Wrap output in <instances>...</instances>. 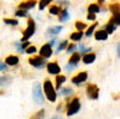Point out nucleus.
<instances>
[{
  "label": "nucleus",
  "mask_w": 120,
  "mask_h": 119,
  "mask_svg": "<svg viewBox=\"0 0 120 119\" xmlns=\"http://www.w3.org/2000/svg\"><path fill=\"white\" fill-rule=\"evenodd\" d=\"M35 31H36V24H35V20L34 19H30L27 20V25H26V29L22 31V38L20 41H27L31 37L34 36Z\"/></svg>",
  "instance_id": "nucleus-4"
},
{
  "label": "nucleus",
  "mask_w": 120,
  "mask_h": 119,
  "mask_svg": "<svg viewBox=\"0 0 120 119\" xmlns=\"http://www.w3.org/2000/svg\"><path fill=\"white\" fill-rule=\"evenodd\" d=\"M46 68H47V72L50 74H55V76H57V74L61 73V66L58 65L57 61H51V62H48L46 65Z\"/></svg>",
  "instance_id": "nucleus-9"
},
{
  "label": "nucleus",
  "mask_w": 120,
  "mask_h": 119,
  "mask_svg": "<svg viewBox=\"0 0 120 119\" xmlns=\"http://www.w3.org/2000/svg\"><path fill=\"white\" fill-rule=\"evenodd\" d=\"M62 29H63V26L61 25H57V26H51V27L47 29V35L48 36H56V35H58Z\"/></svg>",
  "instance_id": "nucleus-17"
},
{
  "label": "nucleus",
  "mask_w": 120,
  "mask_h": 119,
  "mask_svg": "<svg viewBox=\"0 0 120 119\" xmlns=\"http://www.w3.org/2000/svg\"><path fill=\"white\" fill-rule=\"evenodd\" d=\"M20 62V58L19 56L16 55H8L5 57V60H4V63H5L8 67H15V66H17Z\"/></svg>",
  "instance_id": "nucleus-10"
},
{
  "label": "nucleus",
  "mask_w": 120,
  "mask_h": 119,
  "mask_svg": "<svg viewBox=\"0 0 120 119\" xmlns=\"http://www.w3.org/2000/svg\"><path fill=\"white\" fill-rule=\"evenodd\" d=\"M29 65H31L32 67H35L36 69H42L46 67L47 65V61L45 58H42L40 55H36V56H31L30 58L27 60Z\"/></svg>",
  "instance_id": "nucleus-5"
},
{
  "label": "nucleus",
  "mask_w": 120,
  "mask_h": 119,
  "mask_svg": "<svg viewBox=\"0 0 120 119\" xmlns=\"http://www.w3.org/2000/svg\"><path fill=\"white\" fill-rule=\"evenodd\" d=\"M100 11V6L98 4H89L88 5V12H93V14H97V12Z\"/></svg>",
  "instance_id": "nucleus-26"
},
{
  "label": "nucleus",
  "mask_w": 120,
  "mask_h": 119,
  "mask_svg": "<svg viewBox=\"0 0 120 119\" xmlns=\"http://www.w3.org/2000/svg\"><path fill=\"white\" fill-rule=\"evenodd\" d=\"M15 16L16 17H27V11L22 10V9H17L15 11Z\"/></svg>",
  "instance_id": "nucleus-32"
},
{
  "label": "nucleus",
  "mask_w": 120,
  "mask_h": 119,
  "mask_svg": "<svg viewBox=\"0 0 120 119\" xmlns=\"http://www.w3.org/2000/svg\"><path fill=\"white\" fill-rule=\"evenodd\" d=\"M97 26H98V24H97V23H94L93 25H90L89 27H87V29H86L87 31H86V34H84V35H86L87 37H92L93 35H94L95 30H97Z\"/></svg>",
  "instance_id": "nucleus-21"
},
{
  "label": "nucleus",
  "mask_w": 120,
  "mask_h": 119,
  "mask_svg": "<svg viewBox=\"0 0 120 119\" xmlns=\"http://www.w3.org/2000/svg\"><path fill=\"white\" fill-rule=\"evenodd\" d=\"M118 97H119V98H120V96H118Z\"/></svg>",
  "instance_id": "nucleus-41"
},
{
  "label": "nucleus",
  "mask_w": 120,
  "mask_h": 119,
  "mask_svg": "<svg viewBox=\"0 0 120 119\" xmlns=\"http://www.w3.org/2000/svg\"><path fill=\"white\" fill-rule=\"evenodd\" d=\"M57 94L63 96V97H66V98H71V97L74 94V91L71 87H66V88H61L60 92H57Z\"/></svg>",
  "instance_id": "nucleus-16"
},
{
  "label": "nucleus",
  "mask_w": 120,
  "mask_h": 119,
  "mask_svg": "<svg viewBox=\"0 0 120 119\" xmlns=\"http://www.w3.org/2000/svg\"><path fill=\"white\" fill-rule=\"evenodd\" d=\"M57 16H58V21H60V23H66V21L69 19V12H68L67 9H61L60 14Z\"/></svg>",
  "instance_id": "nucleus-19"
},
{
  "label": "nucleus",
  "mask_w": 120,
  "mask_h": 119,
  "mask_svg": "<svg viewBox=\"0 0 120 119\" xmlns=\"http://www.w3.org/2000/svg\"><path fill=\"white\" fill-rule=\"evenodd\" d=\"M84 36V32L83 31H74L69 35V40L71 41H73V42H78V41H81L82 37Z\"/></svg>",
  "instance_id": "nucleus-20"
},
{
  "label": "nucleus",
  "mask_w": 120,
  "mask_h": 119,
  "mask_svg": "<svg viewBox=\"0 0 120 119\" xmlns=\"http://www.w3.org/2000/svg\"><path fill=\"white\" fill-rule=\"evenodd\" d=\"M116 51H118V56L120 57V42L118 43V46H116Z\"/></svg>",
  "instance_id": "nucleus-39"
},
{
  "label": "nucleus",
  "mask_w": 120,
  "mask_h": 119,
  "mask_svg": "<svg viewBox=\"0 0 120 119\" xmlns=\"http://www.w3.org/2000/svg\"><path fill=\"white\" fill-rule=\"evenodd\" d=\"M87 97L89 99H93V100L98 99V97H99V88H98L97 84L89 83V84L87 86Z\"/></svg>",
  "instance_id": "nucleus-7"
},
{
  "label": "nucleus",
  "mask_w": 120,
  "mask_h": 119,
  "mask_svg": "<svg viewBox=\"0 0 120 119\" xmlns=\"http://www.w3.org/2000/svg\"><path fill=\"white\" fill-rule=\"evenodd\" d=\"M61 6L60 5H51L50 9H48V11H50V14L51 15H58L60 14V11H61Z\"/></svg>",
  "instance_id": "nucleus-28"
},
{
  "label": "nucleus",
  "mask_w": 120,
  "mask_h": 119,
  "mask_svg": "<svg viewBox=\"0 0 120 119\" xmlns=\"http://www.w3.org/2000/svg\"><path fill=\"white\" fill-rule=\"evenodd\" d=\"M87 79H88V72L87 71H79L72 77L71 82H72L73 84L81 86V84H83V83L87 81Z\"/></svg>",
  "instance_id": "nucleus-6"
},
{
  "label": "nucleus",
  "mask_w": 120,
  "mask_h": 119,
  "mask_svg": "<svg viewBox=\"0 0 120 119\" xmlns=\"http://www.w3.org/2000/svg\"><path fill=\"white\" fill-rule=\"evenodd\" d=\"M87 19L90 20V21H95L97 20V15L93 14V12H88V14H87Z\"/></svg>",
  "instance_id": "nucleus-34"
},
{
  "label": "nucleus",
  "mask_w": 120,
  "mask_h": 119,
  "mask_svg": "<svg viewBox=\"0 0 120 119\" xmlns=\"http://www.w3.org/2000/svg\"><path fill=\"white\" fill-rule=\"evenodd\" d=\"M115 29H116V26H115V24L112 21V19L109 20V23L105 25V27H104V30L106 32H108V35H110V34H113L114 31H115Z\"/></svg>",
  "instance_id": "nucleus-22"
},
{
  "label": "nucleus",
  "mask_w": 120,
  "mask_h": 119,
  "mask_svg": "<svg viewBox=\"0 0 120 119\" xmlns=\"http://www.w3.org/2000/svg\"><path fill=\"white\" fill-rule=\"evenodd\" d=\"M57 42H58V40H57V38H52V40H50V41H48L47 43H48V45H50L51 47H53L55 45H57Z\"/></svg>",
  "instance_id": "nucleus-37"
},
{
  "label": "nucleus",
  "mask_w": 120,
  "mask_h": 119,
  "mask_svg": "<svg viewBox=\"0 0 120 119\" xmlns=\"http://www.w3.org/2000/svg\"><path fill=\"white\" fill-rule=\"evenodd\" d=\"M105 4V0H98V5L101 6V5H104Z\"/></svg>",
  "instance_id": "nucleus-38"
},
{
  "label": "nucleus",
  "mask_w": 120,
  "mask_h": 119,
  "mask_svg": "<svg viewBox=\"0 0 120 119\" xmlns=\"http://www.w3.org/2000/svg\"><path fill=\"white\" fill-rule=\"evenodd\" d=\"M112 21L115 24V26H119L120 25V11H115L113 12V16L110 17Z\"/></svg>",
  "instance_id": "nucleus-27"
},
{
  "label": "nucleus",
  "mask_w": 120,
  "mask_h": 119,
  "mask_svg": "<svg viewBox=\"0 0 120 119\" xmlns=\"http://www.w3.org/2000/svg\"><path fill=\"white\" fill-rule=\"evenodd\" d=\"M81 61H82V56H81V54H78V52H74V54H72V55L69 56L68 63H69V65H73L74 67H77Z\"/></svg>",
  "instance_id": "nucleus-12"
},
{
  "label": "nucleus",
  "mask_w": 120,
  "mask_h": 119,
  "mask_svg": "<svg viewBox=\"0 0 120 119\" xmlns=\"http://www.w3.org/2000/svg\"><path fill=\"white\" fill-rule=\"evenodd\" d=\"M25 52L27 55H35L37 52V48H36V46H34V45H30L25 50Z\"/></svg>",
  "instance_id": "nucleus-33"
},
{
  "label": "nucleus",
  "mask_w": 120,
  "mask_h": 119,
  "mask_svg": "<svg viewBox=\"0 0 120 119\" xmlns=\"http://www.w3.org/2000/svg\"><path fill=\"white\" fill-rule=\"evenodd\" d=\"M37 4V0H24V1H21L19 5H17V9H22V10H30V9H32L36 6Z\"/></svg>",
  "instance_id": "nucleus-11"
},
{
  "label": "nucleus",
  "mask_w": 120,
  "mask_h": 119,
  "mask_svg": "<svg viewBox=\"0 0 120 119\" xmlns=\"http://www.w3.org/2000/svg\"><path fill=\"white\" fill-rule=\"evenodd\" d=\"M64 103H66V114L68 117H73L81 111V99H79V97L66 98Z\"/></svg>",
  "instance_id": "nucleus-1"
},
{
  "label": "nucleus",
  "mask_w": 120,
  "mask_h": 119,
  "mask_svg": "<svg viewBox=\"0 0 120 119\" xmlns=\"http://www.w3.org/2000/svg\"><path fill=\"white\" fill-rule=\"evenodd\" d=\"M42 89H43V94H45V98L47 100H50V102L55 103L57 100V91L55 86H53V83L51 82L50 78H46L45 81H43V84H42Z\"/></svg>",
  "instance_id": "nucleus-2"
},
{
  "label": "nucleus",
  "mask_w": 120,
  "mask_h": 119,
  "mask_svg": "<svg viewBox=\"0 0 120 119\" xmlns=\"http://www.w3.org/2000/svg\"><path fill=\"white\" fill-rule=\"evenodd\" d=\"M12 77L9 76V74H1L0 76V87H6L11 83Z\"/></svg>",
  "instance_id": "nucleus-18"
},
{
  "label": "nucleus",
  "mask_w": 120,
  "mask_h": 119,
  "mask_svg": "<svg viewBox=\"0 0 120 119\" xmlns=\"http://www.w3.org/2000/svg\"><path fill=\"white\" fill-rule=\"evenodd\" d=\"M32 98L37 105H42L45 103V94H43L42 84L40 82H35L32 86Z\"/></svg>",
  "instance_id": "nucleus-3"
},
{
  "label": "nucleus",
  "mask_w": 120,
  "mask_h": 119,
  "mask_svg": "<svg viewBox=\"0 0 120 119\" xmlns=\"http://www.w3.org/2000/svg\"><path fill=\"white\" fill-rule=\"evenodd\" d=\"M95 60H97V55L94 52H89V54H86V55L82 56V61H83V63H86V65H90V63L94 62Z\"/></svg>",
  "instance_id": "nucleus-14"
},
{
  "label": "nucleus",
  "mask_w": 120,
  "mask_h": 119,
  "mask_svg": "<svg viewBox=\"0 0 120 119\" xmlns=\"http://www.w3.org/2000/svg\"><path fill=\"white\" fill-rule=\"evenodd\" d=\"M74 27H75V31H84L87 29V24L82 23V21H75Z\"/></svg>",
  "instance_id": "nucleus-30"
},
{
  "label": "nucleus",
  "mask_w": 120,
  "mask_h": 119,
  "mask_svg": "<svg viewBox=\"0 0 120 119\" xmlns=\"http://www.w3.org/2000/svg\"><path fill=\"white\" fill-rule=\"evenodd\" d=\"M51 119H64V118H62V117H60V115H53Z\"/></svg>",
  "instance_id": "nucleus-40"
},
{
  "label": "nucleus",
  "mask_w": 120,
  "mask_h": 119,
  "mask_svg": "<svg viewBox=\"0 0 120 119\" xmlns=\"http://www.w3.org/2000/svg\"><path fill=\"white\" fill-rule=\"evenodd\" d=\"M66 81H67V78H66V76H63V74H57L56 76V78H55V82H56V91H60L61 88H62V86L66 83Z\"/></svg>",
  "instance_id": "nucleus-15"
},
{
  "label": "nucleus",
  "mask_w": 120,
  "mask_h": 119,
  "mask_svg": "<svg viewBox=\"0 0 120 119\" xmlns=\"http://www.w3.org/2000/svg\"><path fill=\"white\" fill-rule=\"evenodd\" d=\"M68 46V41L67 40H62V41L57 45V48H56V52L57 54H60V52H62L63 50H66V47Z\"/></svg>",
  "instance_id": "nucleus-24"
},
{
  "label": "nucleus",
  "mask_w": 120,
  "mask_h": 119,
  "mask_svg": "<svg viewBox=\"0 0 120 119\" xmlns=\"http://www.w3.org/2000/svg\"><path fill=\"white\" fill-rule=\"evenodd\" d=\"M4 23L6 25H10V26H17L19 25V20L17 19H11V17H4Z\"/></svg>",
  "instance_id": "nucleus-25"
},
{
  "label": "nucleus",
  "mask_w": 120,
  "mask_h": 119,
  "mask_svg": "<svg viewBox=\"0 0 120 119\" xmlns=\"http://www.w3.org/2000/svg\"><path fill=\"white\" fill-rule=\"evenodd\" d=\"M74 68H77V67H74L73 65H69V63H67V65L64 66V69H66V71H68V72H71V71H72V69H74Z\"/></svg>",
  "instance_id": "nucleus-36"
},
{
  "label": "nucleus",
  "mask_w": 120,
  "mask_h": 119,
  "mask_svg": "<svg viewBox=\"0 0 120 119\" xmlns=\"http://www.w3.org/2000/svg\"><path fill=\"white\" fill-rule=\"evenodd\" d=\"M38 55L41 56L42 58H45V60L51 58L52 55H53V47H51L48 43H45V45H42L41 48H40Z\"/></svg>",
  "instance_id": "nucleus-8"
},
{
  "label": "nucleus",
  "mask_w": 120,
  "mask_h": 119,
  "mask_svg": "<svg viewBox=\"0 0 120 119\" xmlns=\"http://www.w3.org/2000/svg\"><path fill=\"white\" fill-rule=\"evenodd\" d=\"M52 1H53V0H40V3H38V9H40V10H43V9L47 8Z\"/></svg>",
  "instance_id": "nucleus-31"
},
{
  "label": "nucleus",
  "mask_w": 120,
  "mask_h": 119,
  "mask_svg": "<svg viewBox=\"0 0 120 119\" xmlns=\"http://www.w3.org/2000/svg\"><path fill=\"white\" fill-rule=\"evenodd\" d=\"M66 51H67V54H68V55L74 54V52H77V45H75L74 42L68 43V46L66 47Z\"/></svg>",
  "instance_id": "nucleus-29"
},
{
  "label": "nucleus",
  "mask_w": 120,
  "mask_h": 119,
  "mask_svg": "<svg viewBox=\"0 0 120 119\" xmlns=\"http://www.w3.org/2000/svg\"><path fill=\"white\" fill-rule=\"evenodd\" d=\"M109 37V35L108 32L105 31L104 29H101V30H95V32H94V38L97 40V41H105L106 38Z\"/></svg>",
  "instance_id": "nucleus-13"
},
{
  "label": "nucleus",
  "mask_w": 120,
  "mask_h": 119,
  "mask_svg": "<svg viewBox=\"0 0 120 119\" xmlns=\"http://www.w3.org/2000/svg\"><path fill=\"white\" fill-rule=\"evenodd\" d=\"M8 66L4 63V62H0V72H5V71H8Z\"/></svg>",
  "instance_id": "nucleus-35"
},
{
  "label": "nucleus",
  "mask_w": 120,
  "mask_h": 119,
  "mask_svg": "<svg viewBox=\"0 0 120 119\" xmlns=\"http://www.w3.org/2000/svg\"><path fill=\"white\" fill-rule=\"evenodd\" d=\"M45 115H46L45 109H40V111H37L36 113H34L29 119H43V118H45Z\"/></svg>",
  "instance_id": "nucleus-23"
}]
</instances>
